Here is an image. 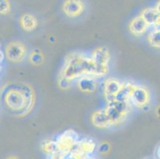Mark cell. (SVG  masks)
<instances>
[{"label": "cell", "instance_id": "31", "mask_svg": "<svg viewBox=\"0 0 160 159\" xmlns=\"http://www.w3.org/2000/svg\"><path fill=\"white\" fill-rule=\"evenodd\" d=\"M158 29H159V30H160V26H159V27H158Z\"/></svg>", "mask_w": 160, "mask_h": 159}, {"label": "cell", "instance_id": "16", "mask_svg": "<svg viewBox=\"0 0 160 159\" xmlns=\"http://www.w3.org/2000/svg\"><path fill=\"white\" fill-rule=\"evenodd\" d=\"M147 41L151 47L155 49H160V30L158 28H154L148 34Z\"/></svg>", "mask_w": 160, "mask_h": 159}, {"label": "cell", "instance_id": "25", "mask_svg": "<svg viewBox=\"0 0 160 159\" xmlns=\"http://www.w3.org/2000/svg\"><path fill=\"white\" fill-rule=\"evenodd\" d=\"M155 8L156 9V11L160 14V0L158 1V2H157V4H156V6H155Z\"/></svg>", "mask_w": 160, "mask_h": 159}, {"label": "cell", "instance_id": "5", "mask_svg": "<svg viewBox=\"0 0 160 159\" xmlns=\"http://www.w3.org/2000/svg\"><path fill=\"white\" fill-rule=\"evenodd\" d=\"M79 135L74 130H66L56 138L58 151L65 156L70 154L79 141Z\"/></svg>", "mask_w": 160, "mask_h": 159}, {"label": "cell", "instance_id": "28", "mask_svg": "<svg viewBox=\"0 0 160 159\" xmlns=\"http://www.w3.org/2000/svg\"><path fill=\"white\" fill-rule=\"evenodd\" d=\"M85 159H97V158L94 157H92V155H88L86 157H85Z\"/></svg>", "mask_w": 160, "mask_h": 159}, {"label": "cell", "instance_id": "4", "mask_svg": "<svg viewBox=\"0 0 160 159\" xmlns=\"http://www.w3.org/2000/svg\"><path fill=\"white\" fill-rule=\"evenodd\" d=\"M91 57L97 66L95 77L100 78L107 75L109 71V63L111 61V53L109 49L104 46L97 47L92 51Z\"/></svg>", "mask_w": 160, "mask_h": 159}, {"label": "cell", "instance_id": "29", "mask_svg": "<svg viewBox=\"0 0 160 159\" xmlns=\"http://www.w3.org/2000/svg\"><path fill=\"white\" fill-rule=\"evenodd\" d=\"M8 159H18V158H17L16 157H10Z\"/></svg>", "mask_w": 160, "mask_h": 159}, {"label": "cell", "instance_id": "8", "mask_svg": "<svg viewBox=\"0 0 160 159\" xmlns=\"http://www.w3.org/2000/svg\"><path fill=\"white\" fill-rule=\"evenodd\" d=\"M122 83L123 82L115 77H108L104 80L103 92H104V96L107 100V103H110L115 100L116 95L121 88Z\"/></svg>", "mask_w": 160, "mask_h": 159}, {"label": "cell", "instance_id": "12", "mask_svg": "<svg viewBox=\"0 0 160 159\" xmlns=\"http://www.w3.org/2000/svg\"><path fill=\"white\" fill-rule=\"evenodd\" d=\"M150 26L145 20L141 17V15L136 16L132 18L128 25V30L132 34L136 37L142 36L147 33Z\"/></svg>", "mask_w": 160, "mask_h": 159}, {"label": "cell", "instance_id": "11", "mask_svg": "<svg viewBox=\"0 0 160 159\" xmlns=\"http://www.w3.org/2000/svg\"><path fill=\"white\" fill-rule=\"evenodd\" d=\"M91 122L95 127L99 129H108L112 127L110 119L108 117L104 108L97 110L92 114Z\"/></svg>", "mask_w": 160, "mask_h": 159}, {"label": "cell", "instance_id": "21", "mask_svg": "<svg viewBox=\"0 0 160 159\" xmlns=\"http://www.w3.org/2000/svg\"><path fill=\"white\" fill-rule=\"evenodd\" d=\"M69 157L71 159H85V157L88 155L85 154L81 151H80L79 149L75 147L69 154Z\"/></svg>", "mask_w": 160, "mask_h": 159}, {"label": "cell", "instance_id": "13", "mask_svg": "<svg viewBox=\"0 0 160 159\" xmlns=\"http://www.w3.org/2000/svg\"><path fill=\"white\" fill-rule=\"evenodd\" d=\"M140 15L149 26H153L154 28H158L160 26V14L155 8L149 7L144 9Z\"/></svg>", "mask_w": 160, "mask_h": 159}, {"label": "cell", "instance_id": "17", "mask_svg": "<svg viewBox=\"0 0 160 159\" xmlns=\"http://www.w3.org/2000/svg\"><path fill=\"white\" fill-rule=\"evenodd\" d=\"M28 59L31 65L38 66L44 62L45 57L40 49H33L28 55Z\"/></svg>", "mask_w": 160, "mask_h": 159}, {"label": "cell", "instance_id": "19", "mask_svg": "<svg viewBox=\"0 0 160 159\" xmlns=\"http://www.w3.org/2000/svg\"><path fill=\"white\" fill-rule=\"evenodd\" d=\"M72 81H69L68 79L65 78V77H62V76H59V77H58V87H60L62 90L69 89L71 87V86H72Z\"/></svg>", "mask_w": 160, "mask_h": 159}, {"label": "cell", "instance_id": "26", "mask_svg": "<svg viewBox=\"0 0 160 159\" xmlns=\"http://www.w3.org/2000/svg\"><path fill=\"white\" fill-rule=\"evenodd\" d=\"M156 156H157V158L160 159V146L158 147V149H157Z\"/></svg>", "mask_w": 160, "mask_h": 159}, {"label": "cell", "instance_id": "18", "mask_svg": "<svg viewBox=\"0 0 160 159\" xmlns=\"http://www.w3.org/2000/svg\"><path fill=\"white\" fill-rule=\"evenodd\" d=\"M41 147H42L43 153L47 156L51 155L53 153L58 151V145H57L55 140H46L42 142Z\"/></svg>", "mask_w": 160, "mask_h": 159}, {"label": "cell", "instance_id": "24", "mask_svg": "<svg viewBox=\"0 0 160 159\" xmlns=\"http://www.w3.org/2000/svg\"><path fill=\"white\" fill-rule=\"evenodd\" d=\"M0 48H1V45H0ZM4 58H5V54H4L2 51L0 49V63L2 64V62L3 61Z\"/></svg>", "mask_w": 160, "mask_h": 159}, {"label": "cell", "instance_id": "3", "mask_svg": "<svg viewBox=\"0 0 160 159\" xmlns=\"http://www.w3.org/2000/svg\"><path fill=\"white\" fill-rule=\"evenodd\" d=\"M104 110L111 121L112 125L114 127L121 124L128 117L132 110V105L130 102L113 100L108 103Z\"/></svg>", "mask_w": 160, "mask_h": 159}, {"label": "cell", "instance_id": "10", "mask_svg": "<svg viewBox=\"0 0 160 159\" xmlns=\"http://www.w3.org/2000/svg\"><path fill=\"white\" fill-rule=\"evenodd\" d=\"M77 87L82 92H94L98 87L97 78L93 76H83L77 80Z\"/></svg>", "mask_w": 160, "mask_h": 159}, {"label": "cell", "instance_id": "1", "mask_svg": "<svg viewBox=\"0 0 160 159\" xmlns=\"http://www.w3.org/2000/svg\"><path fill=\"white\" fill-rule=\"evenodd\" d=\"M2 101L7 109L19 116L28 115L35 103L33 87L27 84H11L2 88Z\"/></svg>", "mask_w": 160, "mask_h": 159}, {"label": "cell", "instance_id": "9", "mask_svg": "<svg viewBox=\"0 0 160 159\" xmlns=\"http://www.w3.org/2000/svg\"><path fill=\"white\" fill-rule=\"evenodd\" d=\"M62 9L67 17L73 18L82 14L85 11V6L83 0H65Z\"/></svg>", "mask_w": 160, "mask_h": 159}, {"label": "cell", "instance_id": "7", "mask_svg": "<svg viewBox=\"0 0 160 159\" xmlns=\"http://www.w3.org/2000/svg\"><path fill=\"white\" fill-rule=\"evenodd\" d=\"M151 100V94L148 87L145 85L136 84L130 98L132 106L138 108H145L149 106Z\"/></svg>", "mask_w": 160, "mask_h": 159}, {"label": "cell", "instance_id": "23", "mask_svg": "<svg viewBox=\"0 0 160 159\" xmlns=\"http://www.w3.org/2000/svg\"><path fill=\"white\" fill-rule=\"evenodd\" d=\"M109 150H110V146L108 142H103L99 147V151L102 154H106L108 152Z\"/></svg>", "mask_w": 160, "mask_h": 159}, {"label": "cell", "instance_id": "20", "mask_svg": "<svg viewBox=\"0 0 160 159\" xmlns=\"http://www.w3.org/2000/svg\"><path fill=\"white\" fill-rule=\"evenodd\" d=\"M11 3L9 0H0V14L5 15L11 11Z\"/></svg>", "mask_w": 160, "mask_h": 159}, {"label": "cell", "instance_id": "14", "mask_svg": "<svg viewBox=\"0 0 160 159\" xmlns=\"http://www.w3.org/2000/svg\"><path fill=\"white\" fill-rule=\"evenodd\" d=\"M20 26L23 30L27 32H32L37 29L38 26V21L33 14H24L21 16L19 19Z\"/></svg>", "mask_w": 160, "mask_h": 159}, {"label": "cell", "instance_id": "2", "mask_svg": "<svg viewBox=\"0 0 160 159\" xmlns=\"http://www.w3.org/2000/svg\"><path fill=\"white\" fill-rule=\"evenodd\" d=\"M96 69L97 66L91 55L82 52H74L65 57L59 76L73 81L83 76L95 77Z\"/></svg>", "mask_w": 160, "mask_h": 159}, {"label": "cell", "instance_id": "27", "mask_svg": "<svg viewBox=\"0 0 160 159\" xmlns=\"http://www.w3.org/2000/svg\"><path fill=\"white\" fill-rule=\"evenodd\" d=\"M156 114H157V116H158V117L160 118V106H158V107H157Z\"/></svg>", "mask_w": 160, "mask_h": 159}, {"label": "cell", "instance_id": "15", "mask_svg": "<svg viewBox=\"0 0 160 159\" xmlns=\"http://www.w3.org/2000/svg\"><path fill=\"white\" fill-rule=\"evenodd\" d=\"M76 147L86 155H92L96 151L97 145H96V142L91 138H84L82 139H79Z\"/></svg>", "mask_w": 160, "mask_h": 159}, {"label": "cell", "instance_id": "22", "mask_svg": "<svg viewBox=\"0 0 160 159\" xmlns=\"http://www.w3.org/2000/svg\"><path fill=\"white\" fill-rule=\"evenodd\" d=\"M47 157H48V159H65V154H63L59 151L53 153V154H51V155L47 156Z\"/></svg>", "mask_w": 160, "mask_h": 159}, {"label": "cell", "instance_id": "30", "mask_svg": "<svg viewBox=\"0 0 160 159\" xmlns=\"http://www.w3.org/2000/svg\"><path fill=\"white\" fill-rule=\"evenodd\" d=\"M1 70H2V64L0 63V72H1Z\"/></svg>", "mask_w": 160, "mask_h": 159}, {"label": "cell", "instance_id": "6", "mask_svg": "<svg viewBox=\"0 0 160 159\" xmlns=\"http://www.w3.org/2000/svg\"><path fill=\"white\" fill-rule=\"evenodd\" d=\"M5 57L11 62L22 63L28 57L27 46L20 41L10 42L5 49Z\"/></svg>", "mask_w": 160, "mask_h": 159}]
</instances>
